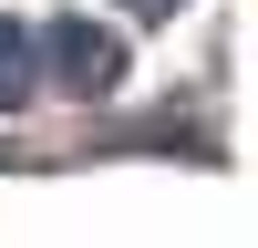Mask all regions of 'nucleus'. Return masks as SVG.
Returning <instances> with one entry per match:
<instances>
[{"label":"nucleus","instance_id":"nucleus-1","mask_svg":"<svg viewBox=\"0 0 258 248\" xmlns=\"http://www.w3.org/2000/svg\"><path fill=\"white\" fill-rule=\"evenodd\" d=\"M52 73L73 83V93H114V83H124V41L93 31V21H62V31H52Z\"/></svg>","mask_w":258,"mask_h":248},{"label":"nucleus","instance_id":"nucleus-2","mask_svg":"<svg viewBox=\"0 0 258 248\" xmlns=\"http://www.w3.org/2000/svg\"><path fill=\"white\" fill-rule=\"evenodd\" d=\"M31 52H41V41L21 31V21H0V103H21V93L41 83V62H31Z\"/></svg>","mask_w":258,"mask_h":248},{"label":"nucleus","instance_id":"nucleus-3","mask_svg":"<svg viewBox=\"0 0 258 248\" xmlns=\"http://www.w3.org/2000/svg\"><path fill=\"white\" fill-rule=\"evenodd\" d=\"M124 11H176V0H124Z\"/></svg>","mask_w":258,"mask_h":248}]
</instances>
